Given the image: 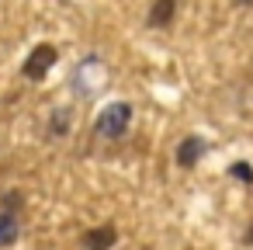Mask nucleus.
Instances as JSON below:
<instances>
[{
    "label": "nucleus",
    "instance_id": "4",
    "mask_svg": "<svg viewBox=\"0 0 253 250\" xmlns=\"http://www.w3.org/2000/svg\"><path fill=\"white\" fill-rule=\"evenodd\" d=\"M201 153H205V139L187 136V139H180V146H177V163H180V167H194V163L201 160Z\"/></svg>",
    "mask_w": 253,
    "mask_h": 250
},
{
    "label": "nucleus",
    "instance_id": "1",
    "mask_svg": "<svg viewBox=\"0 0 253 250\" xmlns=\"http://www.w3.org/2000/svg\"><path fill=\"white\" fill-rule=\"evenodd\" d=\"M128 122H132V104L118 101V104H108V108L97 115L94 132L104 136V139H122V132L128 129Z\"/></svg>",
    "mask_w": 253,
    "mask_h": 250
},
{
    "label": "nucleus",
    "instance_id": "9",
    "mask_svg": "<svg viewBox=\"0 0 253 250\" xmlns=\"http://www.w3.org/2000/svg\"><path fill=\"white\" fill-rule=\"evenodd\" d=\"M239 4H253V0H239Z\"/></svg>",
    "mask_w": 253,
    "mask_h": 250
},
{
    "label": "nucleus",
    "instance_id": "7",
    "mask_svg": "<svg viewBox=\"0 0 253 250\" xmlns=\"http://www.w3.org/2000/svg\"><path fill=\"white\" fill-rule=\"evenodd\" d=\"M229 174H232V177H239L243 184H253V170H250V163H243V160H239V163H232V167H229Z\"/></svg>",
    "mask_w": 253,
    "mask_h": 250
},
{
    "label": "nucleus",
    "instance_id": "2",
    "mask_svg": "<svg viewBox=\"0 0 253 250\" xmlns=\"http://www.w3.org/2000/svg\"><path fill=\"white\" fill-rule=\"evenodd\" d=\"M52 63H56V46H39V49H32V56L25 59V77H28V80H42V77L52 70Z\"/></svg>",
    "mask_w": 253,
    "mask_h": 250
},
{
    "label": "nucleus",
    "instance_id": "3",
    "mask_svg": "<svg viewBox=\"0 0 253 250\" xmlns=\"http://www.w3.org/2000/svg\"><path fill=\"white\" fill-rule=\"evenodd\" d=\"M118 240V229L115 226H97L90 233H84V250H111Z\"/></svg>",
    "mask_w": 253,
    "mask_h": 250
},
{
    "label": "nucleus",
    "instance_id": "8",
    "mask_svg": "<svg viewBox=\"0 0 253 250\" xmlns=\"http://www.w3.org/2000/svg\"><path fill=\"white\" fill-rule=\"evenodd\" d=\"M56 132H63V129H70V118L63 115V111H56V125H52Z\"/></svg>",
    "mask_w": 253,
    "mask_h": 250
},
{
    "label": "nucleus",
    "instance_id": "6",
    "mask_svg": "<svg viewBox=\"0 0 253 250\" xmlns=\"http://www.w3.org/2000/svg\"><path fill=\"white\" fill-rule=\"evenodd\" d=\"M21 233V222L14 212H0V247H11Z\"/></svg>",
    "mask_w": 253,
    "mask_h": 250
},
{
    "label": "nucleus",
    "instance_id": "5",
    "mask_svg": "<svg viewBox=\"0 0 253 250\" xmlns=\"http://www.w3.org/2000/svg\"><path fill=\"white\" fill-rule=\"evenodd\" d=\"M177 14V0H153L149 7V28H167Z\"/></svg>",
    "mask_w": 253,
    "mask_h": 250
}]
</instances>
